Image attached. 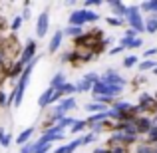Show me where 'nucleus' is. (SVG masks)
<instances>
[{
    "mask_svg": "<svg viewBox=\"0 0 157 153\" xmlns=\"http://www.w3.org/2000/svg\"><path fill=\"white\" fill-rule=\"evenodd\" d=\"M64 137H66V133H64V131H60L58 127L50 125V127H48V129L42 133V137H40L38 141H42V143H52V141H62Z\"/></svg>",
    "mask_w": 157,
    "mask_h": 153,
    "instance_id": "39448f33",
    "label": "nucleus"
},
{
    "mask_svg": "<svg viewBox=\"0 0 157 153\" xmlns=\"http://www.w3.org/2000/svg\"><path fill=\"white\" fill-rule=\"evenodd\" d=\"M109 4V8L115 12L117 16H121V18H125V14H127V6L123 2H119V0H111V2H107Z\"/></svg>",
    "mask_w": 157,
    "mask_h": 153,
    "instance_id": "2eb2a0df",
    "label": "nucleus"
},
{
    "mask_svg": "<svg viewBox=\"0 0 157 153\" xmlns=\"http://www.w3.org/2000/svg\"><path fill=\"white\" fill-rule=\"evenodd\" d=\"M84 18L86 22H96V20H100V14H96L92 10H84Z\"/></svg>",
    "mask_w": 157,
    "mask_h": 153,
    "instance_id": "393cba45",
    "label": "nucleus"
},
{
    "mask_svg": "<svg viewBox=\"0 0 157 153\" xmlns=\"http://www.w3.org/2000/svg\"><path fill=\"white\" fill-rule=\"evenodd\" d=\"M109 141L121 143V145H129V143L135 141V135H127V133H123V131H117V133H113V135L109 137Z\"/></svg>",
    "mask_w": 157,
    "mask_h": 153,
    "instance_id": "9d476101",
    "label": "nucleus"
},
{
    "mask_svg": "<svg viewBox=\"0 0 157 153\" xmlns=\"http://www.w3.org/2000/svg\"><path fill=\"white\" fill-rule=\"evenodd\" d=\"M20 26H22V18H20V16H16V18L14 20H12V32H18L20 30Z\"/></svg>",
    "mask_w": 157,
    "mask_h": 153,
    "instance_id": "c756f323",
    "label": "nucleus"
},
{
    "mask_svg": "<svg viewBox=\"0 0 157 153\" xmlns=\"http://www.w3.org/2000/svg\"><path fill=\"white\" fill-rule=\"evenodd\" d=\"M109 153H127L123 147H113V149H109Z\"/></svg>",
    "mask_w": 157,
    "mask_h": 153,
    "instance_id": "4c0bfd02",
    "label": "nucleus"
},
{
    "mask_svg": "<svg viewBox=\"0 0 157 153\" xmlns=\"http://www.w3.org/2000/svg\"><path fill=\"white\" fill-rule=\"evenodd\" d=\"M147 137H149V145L157 141V125H151V129L147 131Z\"/></svg>",
    "mask_w": 157,
    "mask_h": 153,
    "instance_id": "bb28decb",
    "label": "nucleus"
},
{
    "mask_svg": "<svg viewBox=\"0 0 157 153\" xmlns=\"http://www.w3.org/2000/svg\"><path fill=\"white\" fill-rule=\"evenodd\" d=\"M2 135H4V129H0V139H2Z\"/></svg>",
    "mask_w": 157,
    "mask_h": 153,
    "instance_id": "79ce46f5",
    "label": "nucleus"
},
{
    "mask_svg": "<svg viewBox=\"0 0 157 153\" xmlns=\"http://www.w3.org/2000/svg\"><path fill=\"white\" fill-rule=\"evenodd\" d=\"M0 105H6V94L0 92Z\"/></svg>",
    "mask_w": 157,
    "mask_h": 153,
    "instance_id": "58836bf2",
    "label": "nucleus"
},
{
    "mask_svg": "<svg viewBox=\"0 0 157 153\" xmlns=\"http://www.w3.org/2000/svg\"><path fill=\"white\" fill-rule=\"evenodd\" d=\"M105 22L111 24V26H123V20H119V18H105Z\"/></svg>",
    "mask_w": 157,
    "mask_h": 153,
    "instance_id": "2f4dec72",
    "label": "nucleus"
},
{
    "mask_svg": "<svg viewBox=\"0 0 157 153\" xmlns=\"http://www.w3.org/2000/svg\"><path fill=\"white\" fill-rule=\"evenodd\" d=\"M153 74H155V76H157V68H153Z\"/></svg>",
    "mask_w": 157,
    "mask_h": 153,
    "instance_id": "37998d69",
    "label": "nucleus"
},
{
    "mask_svg": "<svg viewBox=\"0 0 157 153\" xmlns=\"http://www.w3.org/2000/svg\"><path fill=\"white\" fill-rule=\"evenodd\" d=\"M127 22H129V28L139 32H145L143 30V20H141V14H139V8L137 6H127V14H125Z\"/></svg>",
    "mask_w": 157,
    "mask_h": 153,
    "instance_id": "f257e3e1",
    "label": "nucleus"
},
{
    "mask_svg": "<svg viewBox=\"0 0 157 153\" xmlns=\"http://www.w3.org/2000/svg\"><path fill=\"white\" fill-rule=\"evenodd\" d=\"M135 36H137V32L131 30V28H127V30H125V36H123V38H135Z\"/></svg>",
    "mask_w": 157,
    "mask_h": 153,
    "instance_id": "c9c22d12",
    "label": "nucleus"
},
{
    "mask_svg": "<svg viewBox=\"0 0 157 153\" xmlns=\"http://www.w3.org/2000/svg\"><path fill=\"white\" fill-rule=\"evenodd\" d=\"M92 141H96V135H94V133H88V135L82 137V145H90Z\"/></svg>",
    "mask_w": 157,
    "mask_h": 153,
    "instance_id": "7c9ffc66",
    "label": "nucleus"
},
{
    "mask_svg": "<svg viewBox=\"0 0 157 153\" xmlns=\"http://www.w3.org/2000/svg\"><path fill=\"white\" fill-rule=\"evenodd\" d=\"M86 125H88V123H86V119H74L72 121V125H70V133H80V131H84L86 129Z\"/></svg>",
    "mask_w": 157,
    "mask_h": 153,
    "instance_id": "6ab92c4d",
    "label": "nucleus"
},
{
    "mask_svg": "<svg viewBox=\"0 0 157 153\" xmlns=\"http://www.w3.org/2000/svg\"><path fill=\"white\" fill-rule=\"evenodd\" d=\"M86 24V18H84V10H74L70 14V26H84Z\"/></svg>",
    "mask_w": 157,
    "mask_h": 153,
    "instance_id": "f8f14e48",
    "label": "nucleus"
},
{
    "mask_svg": "<svg viewBox=\"0 0 157 153\" xmlns=\"http://www.w3.org/2000/svg\"><path fill=\"white\" fill-rule=\"evenodd\" d=\"M34 58H36V40H28L26 46H24L22 56H20V60H18V64L24 68V66H28Z\"/></svg>",
    "mask_w": 157,
    "mask_h": 153,
    "instance_id": "20e7f679",
    "label": "nucleus"
},
{
    "mask_svg": "<svg viewBox=\"0 0 157 153\" xmlns=\"http://www.w3.org/2000/svg\"><path fill=\"white\" fill-rule=\"evenodd\" d=\"M34 131H36V125H30L28 129H24L22 133H20L18 137H16V143H18L20 147H22V145H26V143L30 141V137H32V133H34Z\"/></svg>",
    "mask_w": 157,
    "mask_h": 153,
    "instance_id": "ddd939ff",
    "label": "nucleus"
},
{
    "mask_svg": "<svg viewBox=\"0 0 157 153\" xmlns=\"http://www.w3.org/2000/svg\"><path fill=\"white\" fill-rule=\"evenodd\" d=\"M137 62H139V60H137L135 56H127V58H123V68H133Z\"/></svg>",
    "mask_w": 157,
    "mask_h": 153,
    "instance_id": "a878e982",
    "label": "nucleus"
},
{
    "mask_svg": "<svg viewBox=\"0 0 157 153\" xmlns=\"http://www.w3.org/2000/svg\"><path fill=\"white\" fill-rule=\"evenodd\" d=\"M86 8H92V6H101V2H98V0H88V2H84Z\"/></svg>",
    "mask_w": 157,
    "mask_h": 153,
    "instance_id": "f704fd0d",
    "label": "nucleus"
},
{
    "mask_svg": "<svg viewBox=\"0 0 157 153\" xmlns=\"http://www.w3.org/2000/svg\"><path fill=\"white\" fill-rule=\"evenodd\" d=\"M52 96H54V90L52 88H48V90H44L42 92V96L38 98V105L42 107H48V105H52Z\"/></svg>",
    "mask_w": 157,
    "mask_h": 153,
    "instance_id": "4468645a",
    "label": "nucleus"
},
{
    "mask_svg": "<svg viewBox=\"0 0 157 153\" xmlns=\"http://www.w3.org/2000/svg\"><path fill=\"white\" fill-rule=\"evenodd\" d=\"M96 82H100V76H98L96 72L86 74V76L82 78L76 86H74V92H76V94H86V92H90V90H92V86L96 84Z\"/></svg>",
    "mask_w": 157,
    "mask_h": 153,
    "instance_id": "f03ea898",
    "label": "nucleus"
},
{
    "mask_svg": "<svg viewBox=\"0 0 157 153\" xmlns=\"http://www.w3.org/2000/svg\"><path fill=\"white\" fill-rule=\"evenodd\" d=\"M100 82H104V84H107V86H119V88L125 86V80H123L115 70H107L104 76L100 78Z\"/></svg>",
    "mask_w": 157,
    "mask_h": 153,
    "instance_id": "423d86ee",
    "label": "nucleus"
},
{
    "mask_svg": "<svg viewBox=\"0 0 157 153\" xmlns=\"http://www.w3.org/2000/svg\"><path fill=\"white\" fill-rule=\"evenodd\" d=\"M58 107H60V109H62V113L66 115L70 109H72V107H76V100H74V98H64V100L58 103Z\"/></svg>",
    "mask_w": 157,
    "mask_h": 153,
    "instance_id": "f3484780",
    "label": "nucleus"
},
{
    "mask_svg": "<svg viewBox=\"0 0 157 153\" xmlns=\"http://www.w3.org/2000/svg\"><path fill=\"white\" fill-rule=\"evenodd\" d=\"M64 32V36H72V38H80L82 34H84V28H80V26H68L66 30H62Z\"/></svg>",
    "mask_w": 157,
    "mask_h": 153,
    "instance_id": "aec40b11",
    "label": "nucleus"
},
{
    "mask_svg": "<svg viewBox=\"0 0 157 153\" xmlns=\"http://www.w3.org/2000/svg\"><path fill=\"white\" fill-rule=\"evenodd\" d=\"M94 153H109V149H96Z\"/></svg>",
    "mask_w": 157,
    "mask_h": 153,
    "instance_id": "a19ab883",
    "label": "nucleus"
},
{
    "mask_svg": "<svg viewBox=\"0 0 157 153\" xmlns=\"http://www.w3.org/2000/svg\"><path fill=\"white\" fill-rule=\"evenodd\" d=\"M84 109L86 111H90V113H101V111H105L107 109V105H104V103H98V101H90V103H86L84 105Z\"/></svg>",
    "mask_w": 157,
    "mask_h": 153,
    "instance_id": "dca6fc26",
    "label": "nucleus"
},
{
    "mask_svg": "<svg viewBox=\"0 0 157 153\" xmlns=\"http://www.w3.org/2000/svg\"><path fill=\"white\" fill-rule=\"evenodd\" d=\"M48 28H50V10H42L36 20V36L44 38L48 34Z\"/></svg>",
    "mask_w": 157,
    "mask_h": 153,
    "instance_id": "7ed1b4c3",
    "label": "nucleus"
},
{
    "mask_svg": "<svg viewBox=\"0 0 157 153\" xmlns=\"http://www.w3.org/2000/svg\"><path fill=\"white\" fill-rule=\"evenodd\" d=\"M157 68V62L155 60H143L139 62V72H147V70H153Z\"/></svg>",
    "mask_w": 157,
    "mask_h": 153,
    "instance_id": "5701e85b",
    "label": "nucleus"
},
{
    "mask_svg": "<svg viewBox=\"0 0 157 153\" xmlns=\"http://www.w3.org/2000/svg\"><path fill=\"white\" fill-rule=\"evenodd\" d=\"M137 153H153V145H149V143H141V145H137Z\"/></svg>",
    "mask_w": 157,
    "mask_h": 153,
    "instance_id": "cd10ccee",
    "label": "nucleus"
},
{
    "mask_svg": "<svg viewBox=\"0 0 157 153\" xmlns=\"http://www.w3.org/2000/svg\"><path fill=\"white\" fill-rule=\"evenodd\" d=\"M153 100H155V103H157V94H155V96H153Z\"/></svg>",
    "mask_w": 157,
    "mask_h": 153,
    "instance_id": "c03bdc74",
    "label": "nucleus"
},
{
    "mask_svg": "<svg viewBox=\"0 0 157 153\" xmlns=\"http://www.w3.org/2000/svg\"><path fill=\"white\" fill-rule=\"evenodd\" d=\"M4 60H6V54H4V50H2V48H0V66L4 64Z\"/></svg>",
    "mask_w": 157,
    "mask_h": 153,
    "instance_id": "ea45409f",
    "label": "nucleus"
},
{
    "mask_svg": "<svg viewBox=\"0 0 157 153\" xmlns=\"http://www.w3.org/2000/svg\"><path fill=\"white\" fill-rule=\"evenodd\" d=\"M153 153H157V145H155V147H153Z\"/></svg>",
    "mask_w": 157,
    "mask_h": 153,
    "instance_id": "a18cd8bd",
    "label": "nucleus"
},
{
    "mask_svg": "<svg viewBox=\"0 0 157 153\" xmlns=\"http://www.w3.org/2000/svg\"><path fill=\"white\" fill-rule=\"evenodd\" d=\"M133 125H135V133H147L153 123H151V119H147V117H135Z\"/></svg>",
    "mask_w": 157,
    "mask_h": 153,
    "instance_id": "1a4fd4ad",
    "label": "nucleus"
},
{
    "mask_svg": "<svg viewBox=\"0 0 157 153\" xmlns=\"http://www.w3.org/2000/svg\"><path fill=\"white\" fill-rule=\"evenodd\" d=\"M64 84H66V74L58 72V74H54V78H52V82H50V88L52 90H58L60 86H64Z\"/></svg>",
    "mask_w": 157,
    "mask_h": 153,
    "instance_id": "a211bd4d",
    "label": "nucleus"
},
{
    "mask_svg": "<svg viewBox=\"0 0 157 153\" xmlns=\"http://www.w3.org/2000/svg\"><path fill=\"white\" fill-rule=\"evenodd\" d=\"M62 40H64V32H62V30L54 32L50 44H48V52H50V54H56L58 50H60V46H62Z\"/></svg>",
    "mask_w": 157,
    "mask_h": 153,
    "instance_id": "6e6552de",
    "label": "nucleus"
},
{
    "mask_svg": "<svg viewBox=\"0 0 157 153\" xmlns=\"http://www.w3.org/2000/svg\"><path fill=\"white\" fill-rule=\"evenodd\" d=\"M119 46L125 50V48H139V46H143V40L141 38H119Z\"/></svg>",
    "mask_w": 157,
    "mask_h": 153,
    "instance_id": "9b49d317",
    "label": "nucleus"
},
{
    "mask_svg": "<svg viewBox=\"0 0 157 153\" xmlns=\"http://www.w3.org/2000/svg\"><path fill=\"white\" fill-rule=\"evenodd\" d=\"M143 56H145L147 60H149L151 56H157V48H149V50H145V52H143Z\"/></svg>",
    "mask_w": 157,
    "mask_h": 153,
    "instance_id": "72a5a7b5",
    "label": "nucleus"
},
{
    "mask_svg": "<svg viewBox=\"0 0 157 153\" xmlns=\"http://www.w3.org/2000/svg\"><path fill=\"white\" fill-rule=\"evenodd\" d=\"M52 147V143H42V141H34V147H32V153H48Z\"/></svg>",
    "mask_w": 157,
    "mask_h": 153,
    "instance_id": "4be33fe9",
    "label": "nucleus"
},
{
    "mask_svg": "<svg viewBox=\"0 0 157 153\" xmlns=\"http://www.w3.org/2000/svg\"><path fill=\"white\" fill-rule=\"evenodd\" d=\"M10 143H12V135L10 133H4L2 139H0V145H2V147H10Z\"/></svg>",
    "mask_w": 157,
    "mask_h": 153,
    "instance_id": "c85d7f7f",
    "label": "nucleus"
},
{
    "mask_svg": "<svg viewBox=\"0 0 157 153\" xmlns=\"http://www.w3.org/2000/svg\"><path fill=\"white\" fill-rule=\"evenodd\" d=\"M32 147H34V143H30V141H28L26 145H22V147H20V153H32Z\"/></svg>",
    "mask_w": 157,
    "mask_h": 153,
    "instance_id": "473e14b6",
    "label": "nucleus"
},
{
    "mask_svg": "<svg viewBox=\"0 0 157 153\" xmlns=\"http://www.w3.org/2000/svg\"><path fill=\"white\" fill-rule=\"evenodd\" d=\"M137 107H139V109H147V111H155L157 103L153 100V96H149V94H141V96H139Z\"/></svg>",
    "mask_w": 157,
    "mask_h": 153,
    "instance_id": "0eeeda50",
    "label": "nucleus"
},
{
    "mask_svg": "<svg viewBox=\"0 0 157 153\" xmlns=\"http://www.w3.org/2000/svg\"><path fill=\"white\" fill-rule=\"evenodd\" d=\"M119 52H123V48H121V46H115L113 50H109V56H117Z\"/></svg>",
    "mask_w": 157,
    "mask_h": 153,
    "instance_id": "e433bc0d",
    "label": "nucleus"
},
{
    "mask_svg": "<svg viewBox=\"0 0 157 153\" xmlns=\"http://www.w3.org/2000/svg\"><path fill=\"white\" fill-rule=\"evenodd\" d=\"M143 30L149 32V34H155V32H157V18H153V16L147 18L145 22H143Z\"/></svg>",
    "mask_w": 157,
    "mask_h": 153,
    "instance_id": "412c9836",
    "label": "nucleus"
},
{
    "mask_svg": "<svg viewBox=\"0 0 157 153\" xmlns=\"http://www.w3.org/2000/svg\"><path fill=\"white\" fill-rule=\"evenodd\" d=\"M72 121H74V119L66 115V117H62L60 121H56V125H54V127H58L60 131H64V127H70V125H72Z\"/></svg>",
    "mask_w": 157,
    "mask_h": 153,
    "instance_id": "b1692460",
    "label": "nucleus"
}]
</instances>
